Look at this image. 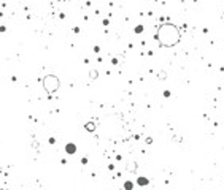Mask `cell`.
Here are the masks:
<instances>
[{
	"instance_id": "9c48e42d",
	"label": "cell",
	"mask_w": 224,
	"mask_h": 190,
	"mask_svg": "<svg viewBox=\"0 0 224 190\" xmlns=\"http://www.w3.org/2000/svg\"><path fill=\"white\" fill-rule=\"evenodd\" d=\"M158 78L164 81V79H165V71H161V73H158Z\"/></svg>"
},
{
	"instance_id": "8992f818",
	"label": "cell",
	"mask_w": 224,
	"mask_h": 190,
	"mask_svg": "<svg viewBox=\"0 0 224 190\" xmlns=\"http://www.w3.org/2000/svg\"><path fill=\"white\" fill-rule=\"evenodd\" d=\"M124 190H134V182L132 181H126L124 182Z\"/></svg>"
},
{
	"instance_id": "ba28073f",
	"label": "cell",
	"mask_w": 224,
	"mask_h": 190,
	"mask_svg": "<svg viewBox=\"0 0 224 190\" xmlns=\"http://www.w3.org/2000/svg\"><path fill=\"white\" fill-rule=\"evenodd\" d=\"M134 32H135V33H142V32H143V25H137L135 29H134Z\"/></svg>"
},
{
	"instance_id": "277c9868",
	"label": "cell",
	"mask_w": 224,
	"mask_h": 190,
	"mask_svg": "<svg viewBox=\"0 0 224 190\" xmlns=\"http://www.w3.org/2000/svg\"><path fill=\"white\" fill-rule=\"evenodd\" d=\"M137 184H138L140 187H145V185L149 184V179L145 178V176H138V178H137Z\"/></svg>"
},
{
	"instance_id": "8fae6325",
	"label": "cell",
	"mask_w": 224,
	"mask_h": 190,
	"mask_svg": "<svg viewBox=\"0 0 224 190\" xmlns=\"http://www.w3.org/2000/svg\"><path fill=\"white\" fill-rule=\"evenodd\" d=\"M145 141H146V143H148V144H151V143H153V138H151V136H148V138H146V140H145Z\"/></svg>"
},
{
	"instance_id": "5b68a950",
	"label": "cell",
	"mask_w": 224,
	"mask_h": 190,
	"mask_svg": "<svg viewBox=\"0 0 224 190\" xmlns=\"http://www.w3.org/2000/svg\"><path fill=\"white\" fill-rule=\"evenodd\" d=\"M85 130H86V132H89V133L95 132V124H94V122H92V120L86 122V124H85Z\"/></svg>"
},
{
	"instance_id": "52a82bcc",
	"label": "cell",
	"mask_w": 224,
	"mask_h": 190,
	"mask_svg": "<svg viewBox=\"0 0 224 190\" xmlns=\"http://www.w3.org/2000/svg\"><path fill=\"white\" fill-rule=\"evenodd\" d=\"M89 75H91V78H92V79H97V78H99V71H97V70H91V71H89Z\"/></svg>"
},
{
	"instance_id": "6da1fadb",
	"label": "cell",
	"mask_w": 224,
	"mask_h": 190,
	"mask_svg": "<svg viewBox=\"0 0 224 190\" xmlns=\"http://www.w3.org/2000/svg\"><path fill=\"white\" fill-rule=\"evenodd\" d=\"M156 41L164 46V48H173L180 43V40H181V32L180 29L172 24V22H164L158 27V30H156Z\"/></svg>"
},
{
	"instance_id": "3957f363",
	"label": "cell",
	"mask_w": 224,
	"mask_h": 190,
	"mask_svg": "<svg viewBox=\"0 0 224 190\" xmlns=\"http://www.w3.org/2000/svg\"><path fill=\"white\" fill-rule=\"evenodd\" d=\"M65 152H67L68 155H73V154L76 152V144H75V143H67V144H65Z\"/></svg>"
},
{
	"instance_id": "30bf717a",
	"label": "cell",
	"mask_w": 224,
	"mask_h": 190,
	"mask_svg": "<svg viewBox=\"0 0 224 190\" xmlns=\"http://www.w3.org/2000/svg\"><path fill=\"white\" fill-rule=\"evenodd\" d=\"M81 163H83V165H86V163H88V158H86V157H83V158H81Z\"/></svg>"
},
{
	"instance_id": "7a4b0ae2",
	"label": "cell",
	"mask_w": 224,
	"mask_h": 190,
	"mask_svg": "<svg viewBox=\"0 0 224 190\" xmlns=\"http://www.w3.org/2000/svg\"><path fill=\"white\" fill-rule=\"evenodd\" d=\"M41 83H43V89L49 95H53L54 92H57L59 87H61V81H59V78L56 76V75H46Z\"/></svg>"
},
{
	"instance_id": "7c38bea8",
	"label": "cell",
	"mask_w": 224,
	"mask_h": 190,
	"mask_svg": "<svg viewBox=\"0 0 224 190\" xmlns=\"http://www.w3.org/2000/svg\"><path fill=\"white\" fill-rule=\"evenodd\" d=\"M56 143V138H49V144H54Z\"/></svg>"
}]
</instances>
